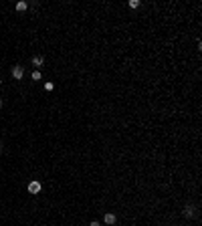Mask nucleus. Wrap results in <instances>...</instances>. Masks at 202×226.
<instances>
[{
	"instance_id": "7ed1b4c3",
	"label": "nucleus",
	"mask_w": 202,
	"mask_h": 226,
	"mask_svg": "<svg viewBox=\"0 0 202 226\" xmlns=\"http://www.w3.org/2000/svg\"><path fill=\"white\" fill-rule=\"evenodd\" d=\"M194 214H196V208L194 206H190V204H188V206L184 208V216H186V218H194Z\"/></svg>"
},
{
	"instance_id": "20e7f679",
	"label": "nucleus",
	"mask_w": 202,
	"mask_h": 226,
	"mask_svg": "<svg viewBox=\"0 0 202 226\" xmlns=\"http://www.w3.org/2000/svg\"><path fill=\"white\" fill-rule=\"evenodd\" d=\"M115 220H117V216L111 214V212H107L105 216H103V222H105V224H115Z\"/></svg>"
},
{
	"instance_id": "1a4fd4ad",
	"label": "nucleus",
	"mask_w": 202,
	"mask_h": 226,
	"mask_svg": "<svg viewBox=\"0 0 202 226\" xmlns=\"http://www.w3.org/2000/svg\"><path fill=\"white\" fill-rule=\"evenodd\" d=\"M45 89H47V91H53V83H45Z\"/></svg>"
},
{
	"instance_id": "ddd939ff",
	"label": "nucleus",
	"mask_w": 202,
	"mask_h": 226,
	"mask_svg": "<svg viewBox=\"0 0 202 226\" xmlns=\"http://www.w3.org/2000/svg\"><path fill=\"white\" fill-rule=\"evenodd\" d=\"M0 152H2V147H0Z\"/></svg>"
},
{
	"instance_id": "6e6552de",
	"label": "nucleus",
	"mask_w": 202,
	"mask_h": 226,
	"mask_svg": "<svg viewBox=\"0 0 202 226\" xmlns=\"http://www.w3.org/2000/svg\"><path fill=\"white\" fill-rule=\"evenodd\" d=\"M129 6H131V8H137V6H140V0H129Z\"/></svg>"
},
{
	"instance_id": "9b49d317",
	"label": "nucleus",
	"mask_w": 202,
	"mask_h": 226,
	"mask_svg": "<svg viewBox=\"0 0 202 226\" xmlns=\"http://www.w3.org/2000/svg\"><path fill=\"white\" fill-rule=\"evenodd\" d=\"M0 109H2V99H0Z\"/></svg>"
},
{
	"instance_id": "9d476101",
	"label": "nucleus",
	"mask_w": 202,
	"mask_h": 226,
	"mask_svg": "<svg viewBox=\"0 0 202 226\" xmlns=\"http://www.w3.org/2000/svg\"><path fill=\"white\" fill-rule=\"evenodd\" d=\"M89 226H101V224H99V222H95V220H93V222H91V224H89Z\"/></svg>"
},
{
	"instance_id": "f257e3e1",
	"label": "nucleus",
	"mask_w": 202,
	"mask_h": 226,
	"mask_svg": "<svg viewBox=\"0 0 202 226\" xmlns=\"http://www.w3.org/2000/svg\"><path fill=\"white\" fill-rule=\"evenodd\" d=\"M22 75H24V67H22V65H14L12 67V77L16 81H20V79H22Z\"/></svg>"
},
{
	"instance_id": "39448f33",
	"label": "nucleus",
	"mask_w": 202,
	"mask_h": 226,
	"mask_svg": "<svg viewBox=\"0 0 202 226\" xmlns=\"http://www.w3.org/2000/svg\"><path fill=\"white\" fill-rule=\"evenodd\" d=\"M43 63H45V59H43L40 55H36V57H33V65H34V67H43Z\"/></svg>"
},
{
	"instance_id": "f03ea898",
	"label": "nucleus",
	"mask_w": 202,
	"mask_h": 226,
	"mask_svg": "<svg viewBox=\"0 0 202 226\" xmlns=\"http://www.w3.org/2000/svg\"><path fill=\"white\" fill-rule=\"evenodd\" d=\"M28 192L30 194H39L40 192V182H36V180H34V182H28Z\"/></svg>"
},
{
	"instance_id": "423d86ee",
	"label": "nucleus",
	"mask_w": 202,
	"mask_h": 226,
	"mask_svg": "<svg viewBox=\"0 0 202 226\" xmlns=\"http://www.w3.org/2000/svg\"><path fill=\"white\" fill-rule=\"evenodd\" d=\"M27 8H28L27 2H16V10H18V12H24Z\"/></svg>"
},
{
	"instance_id": "f8f14e48",
	"label": "nucleus",
	"mask_w": 202,
	"mask_h": 226,
	"mask_svg": "<svg viewBox=\"0 0 202 226\" xmlns=\"http://www.w3.org/2000/svg\"><path fill=\"white\" fill-rule=\"evenodd\" d=\"M0 85H2V79H0Z\"/></svg>"
},
{
	"instance_id": "0eeeda50",
	"label": "nucleus",
	"mask_w": 202,
	"mask_h": 226,
	"mask_svg": "<svg viewBox=\"0 0 202 226\" xmlns=\"http://www.w3.org/2000/svg\"><path fill=\"white\" fill-rule=\"evenodd\" d=\"M30 79H33V81H40V73H39V71H34V73L30 75Z\"/></svg>"
}]
</instances>
